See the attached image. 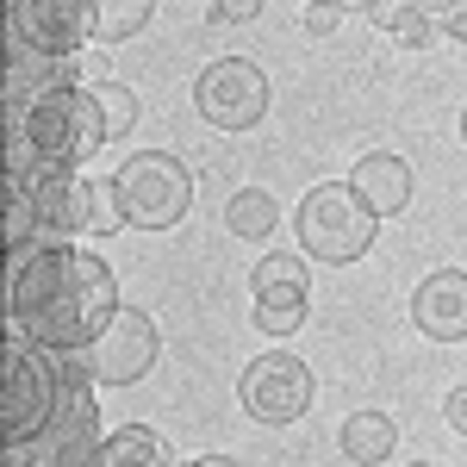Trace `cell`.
I'll list each match as a JSON object with an SVG mask.
<instances>
[{
  "label": "cell",
  "mask_w": 467,
  "mask_h": 467,
  "mask_svg": "<svg viewBox=\"0 0 467 467\" xmlns=\"http://www.w3.org/2000/svg\"><path fill=\"white\" fill-rule=\"evenodd\" d=\"M112 312H119V287L100 255H81L69 244H32L13 255L6 318L19 337H32L57 356H81Z\"/></svg>",
  "instance_id": "6da1fadb"
},
{
  "label": "cell",
  "mask_w": 467,
  "mask_h": 467,
  "mask_svg": "<svg viewBox=\"0 0 467 467\" xmlns=\"http://www.w3.org/2000/svg\"><path fill=\"white\" fill-rule=\"evenodd\" d=\"M63 405H69V368L57 349H44V343H6V368H0V436H6V449H19V442H44L50 424L63 418Z\"/></svg>",
  "instance_id": "7a4b0ae2"
},
{
  "label": "cell",
  "mask_w": 467,
  "mask_h": 467,
  "mask_svg": "<svg viewBox=\"0 0 467 467\" xmlns=\"http://www.w3.org/2000/svg\"><path fill=\"white\" fill-rule=\"evenodd\" d=\"M107 112H100V94L94 88H44L26 112V144H32L37 162H63V169H81L94 150L107 144Z\"/></svg>",
  "instance_id": "3957f363"
},
{
  "label": "cell",
  "mask_w": 467,
  "mask_h": 467,
  "mask_svg": "<svg viewBox=\"0 0 467 467\" xmlns=\"http://www.w3.org/2000/svg\"><path fill=\"white\" fill-rule=\"evenodd\" d=\"M299 244H306V255L312 262H324V268H343V262H361L368 255V244H374V206L361 200L356 187H312L306 200H299Z\"/></svg>",
  "instance_id": "277c9868"
},
{
  "label": "cell",
  "mask_w": 467,
  "mask_h": 467,
  "mask_svg": "<svg viewBox=\"0 0 467 467\" xmlns=\"http://www.w3.org/2000/svg\"><path fill=\"white\" fill-rule=\"evenodd\" d=\"M119 206H125V224H138V231H169L187 218L193 206V175L181 169V156L169 150H138V156H125V169H119Z\"/></svg>",
  "instance_id": "5b68a950"
},
{
  "label": "cell",
  "mask_w": 467,
  "mask_h": 467,
  "mask_svg": "<svg viewBox=\"0 0 467 467\" xmlns=\"http://www.w3.org/2000/svg\"><path fill=\"white\" fill-rule=\"evenodd\" d=\"M268 100H275L268 94V75L255 69L250 57H218L193 81V107L218 131H250V125H262L268 119Z\"/></svg>",
  "instance_id": "8992f818"
},
{
  "label": "cell",
  "mask_w": 467,
  "mask_h": 467,
  "mask_svg": "<svg viewBox=\"0 0 467 467\" xmlns=\"http://www.w3.org/2000/svg\"><path fill=\"white\" fill-rule=\"evenodd\" d=\"M156 324L138 312V306H119L107 324H100V337L81 349L88 361V374H94V387H131V380H144L150 368H156Z\"/></svg>",
  "instance_id": "52a82bcc"
},
{
  "label": "cell",
  "mask_w": 467,
  "mask_h": 467,
  "mask_svg": "<svg viewBox=\"0 0 467 467\" xmlns=\"http://www.w3.org/2000/svg\"><path fill=\"white\" fill-rule=\"evenodd\" d=\"M237 399H244V411H250L255 424H293L312 405V368L299 356H255L244 368Z\"/></svg>",
  "instance_id": "ba28073f"
},
{
  "label": "cell",
  "mask_w": 467,
  "mask_h": 467,
  "mask_svg": "<svg viewBox=\"0 0 467 467\" xmlns=\"http://www.w3.org/2000/svg\"><path fill=\"white\" fill-rule=\"evenodd\" d=\"M13 37L37 57H75L94 37V0H6Z\"/></svg>",
  "instance_id": "9c48e42d"
},
{
  "label": "cell",
  "mask_w": 467,
  "mask_h": 467,
  "mask_svg": "<svg viewBox=\"0 0 467 467\" xmlns=\"http://www.w3.org/2000/svg\"><path fill=\"white\" fill-rule=\"evenodd\" d=\"M32 213H37V237H50V244H63L75 231H94V193H88V181H75V169L63 162H37L32 175Z\"/></svg>",
  "instance_id": "30bf717a"
},
{
  "label": "cell",
  "mask_w": 467,
  "mask_h": 467,
  "mask_svg": "<svg viewBox=\"0 0 467 467\" xmlns=\"http://www.w3.org/2000/svg\"><path fill=\"white\" fill-rule=\"evenodd\" d=\"M411 324L431 343H462L467 337V268H436L411 293Z\"/></svg>",
  "instance_id": "8fae6325"
},
{
  "label": "cell",
  "mask_w": 467,
  "mask_h": 467,
  "mask_svg": "<svg viewBox=\"0 0 467 467\" xmlns=\"http://www.w3.org/2000/svg\"><path fill=\"white\" fill-rule=\"evenodd\" d=\"M349 187L374 206V218H393V213L411 206V162H399V156H387V150H374V156H361L356 169H349Z\"/></svg>",
  "instance_id": "7c38bea8"
},
{
  "label": "cell",
  "mask_w": 467,
  "mask_h": 467,
  "mask_svg": "<svg viewBox=\"0 0 467 467\" xmlns=\"http://www.w3.org/2000/svg\"><path fill=\"white\" fill-rule=\"evenodd\" d=\"M337 449H343L356 467H380L399 449V424L387 418V411H349V418H343V436H337Z\"/></svg>",
  "instance_id": "4fadbf2b"
},
{
  "label": "cell",
  "mask_w": 467,
  "mask_h": 467,
  "mask_svg": "<svg viewBox=\"0 0 467 467\" xmlns=\"http://www.w3.org/2000/svg\"><path fill=\"white\" fill-rule=\"evenodd\" d=\"M88 467H169V442L156 431H144V424H125V431L100 436Z\"/></svg>",
  "instance_id": "5bb4252c"
},
{
  "label": "cell",
  "mask_w": 467,
  "mask_h": 467,
  "mask_svg": "<svg viewBox=\"0 0 467 467\" xmlns=\"http://www.w3.org/2000/svg\"><path fill=\"white\" fill-rule=\"evenodd\" d=\"M275 218H281V206H275V193H268V187H244V193H231V206H224L231 237H250V244L275 231Z\"/></svg>",
  "instance_id": "9a60e30c"
},
{
  "label": "cell",
  "mask_w": 467,
  "mask_h": 467,
  "mask_svg": "<svg viewBox=\"0 0 467 467\" xmlns=\"http://www.w3.org/2000/svg\"><path fill=\"white\" fill-rule=\"evenodd\" d=\"M255 299H306V262L299 255H262L250 268Z\"/></svg>",
  "instance_id": "2e32d148"
},
{
  "label": "cell",
  "mask_w": 467,
  "mask_h": 467,
  "mask_svg": "<svg viewBox=\"0 0 467 467\" xmlns=\"http://www.w3.org/2000/svg\"><path fill=\"white\" fill-rule=\"evenodd\" d=\"M150 13H156V0H94V37L125 44V37H138L150 26Z\"/></svg>",
  "instance_id": "e0dca14e"
},
{
  "label": "cell",
  "mask_w": 467,
  "mask_h": 467,
  "mask_svg": "<svg viewBox=\"0 0 467 467\" xmlns=\"http://www.w3.org/2000/svg\"><path fill=\"white\" fill-rule=\"evenodd\" d=\"M368 19H374L380 32H393L399 44H424V37L436 32L431 13H424L418 0H368Z\"/></svg>",
  "instance_id": "ac0fdd59"
},
{
  "label": "cell",
  "mask_w": 467,
  "mask_h": 467,
  "mask_svg": "<svg viewBox=\"0 0 467 467\" xmlns=\"http://www.w3.org/2000/svg\"><path fill=\"white\" fill-rule=\"evenodd\" d=\"M94 94H100V112H107V131H112V138H125V131L138 125V112H144V107H138V94L119 88V81H100Z\"/></svg>",
  "instance_id": "d6986e66"
},
{
  "label": "cell",
  "mask_w": 467,
  "mask_h": 467,
  "mask_svg": "<svg viewBox=\"0 0 467 467\" xmlns=\"http://www.w3.org/2000/svg\"><path fill=\"white\" fill-rule=\"evenodd\" d=\"M255 324L268 337H293L306 324V299H255Z\"/></svg>",
  "instance_id": "ffe728a7"
},
{
  "label": "cell",
  "mask_w": 467,
  "mask_h": 467,
  "mask_svg": "<svg viewBox=\"0 0 467 467\" xmlns=\"http://www.w3.org/2000/svg\"><path fill=\"white\" fill-rule=\"evenodd\" d=\"M88 193H94V231H119L125 224V206H119V181H88Z\"/></svg>",
  "instance_id": "44dd1931"
},
{
  "label": "cell",
  "mask_w": 467,
  "mask_h": 467,
  "mask_svg": "<svg viewBox=\"0 0 467 467\" xmlns=\"http://www.w3.org/2000/svg\"><path fill=\"white\" fill-rule=\"evenodd\" d=\"M262 13V0H213V19L218 26H250Z\"/></svg>",
  "instance_id": "7402d4cb"
},
{
  "label": "cell",
  "mask_w": 467,
  "mask_h": 467,
  "mask_svg": "<svg viewBox=\"0 0 467 467\" xmlns=\"http://www.w3.org/2000/svg\"><path fill=\"white\" fill-rule=\"evenodd\" d=\"M436 32H442V37H455V44H467V0H455V6H449V13L436 19Z\"/></svg>",
  "instance_id": "603a6c76"
},
{
  "label": "cell",
  "mask_w": 467,
  "mask_h": 467,
  "mask_svg": "<svg viewBox=\"0 0 467 467\" xmlns=\"http://www.w3.org/2000/svg\"><path fill=\"white\" fill-rule=\"evenodd\" d=\"M306 32L330 37V32H337V6H306Z\"/></svg>",
  "instance_id": "cb8c5ba5"
},
{
  "label": "cell",
  "mask_w": 467,
  "mask_h": 467,
  "mask_svg": "<svg viewBox=\"0 0 467 467\" xmlns=\"http://www.w3.org/2000/svg\"><path fill=\"white\" fill-rule=\"evenodd\" d=\"M442 418H449V424H455V431L467 436V387H455V393L442 399Z\"/></svg>",
  "instance_id": "d4e9b609"
},
{
  "label": "cell",
  "mask_w": 467,
  "mask_h": 467,
  "mask_svg": "<svg viewBox=\"0 0 467 467\" xmlns=\"http://www.w3.org/2000/svg\"><path fill=\"white\" fill-rule=\"evenodd\" d=\"M187 467H237L231 455H200V462H187Z\"/></svg>",
  "instance_id": "484cf974"
},
{
  "label": "cell",
  "mask_w": 467,
  "mask_h": 467,
  "mask_svg": "<svg viewBox=\"0 0 467 467\" xmlns=\"http://www.w3.org/2000/svg\"><path fill=\"white\" fill-rule=\"evenodd\" d=\"M418 6H424V13H431V19H442V13H449V6H455V0H418Z\"/></svg>",
  "instance_id": "4316f807"
},
{
  "label": "cell",
  "mask_w": 467,
  "mask_h": 467,
  "mask_svg": "<svg viewBox=\"0 0 467 467\" xmlns=\"http://www.w3.org/2000/svg\"><path fill=\"white\" fill-rule=\"evenodd\" d=\"M312 6H343V0H312Z\"/></svg>",
  "instance_id": "83f0119b"
},
{
  "label": "cell",
  "mask_w": 467,
  "mask_h": 467,
  "mask_svg": "<svg viewBox=\"0 0 467 467\" xmlns=\"http://www.w3.org/2000/svg\"><path fill=\"white\" fill-rule=\"evenodd\" d=\"M462 138H467V112H462Z\"/></svg>",
  "instance_id": "f1b7e54d"
},
{
  "label": "cell",
  "mask_w": 467,
  "mask_h": 467,
  "mask_svg": "<svg viewBox=\"0 0 467 467\" xmlns=\"http://www.w3.org/2000/svg\"><path fill=\"white\" fill-rule=\"evenodd\" d=\"M418 467H436V462H418Z\"/></svg>",
  "instance_id": "f546056e"
}]
</instances>
